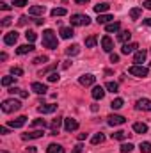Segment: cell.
Returning <instances> with one entry per match:
<instances>
[{"instance_id": "obj_28", "label": "cell", "mask_w": 151, "mask_h": 153, "mask_svg": "<svg viewBox=\"0 0 151 153\" xmlns=\"http://www.w3.org/2000/svg\"><path fill=\"white\" fill-rule=\"evenodd\" d=\"M141 14H142V9H141V7H133V9L130 11V18H132V20H139Z\"/></svg>"}, {"instance_id": "obj_23", "label": "cell", "mask_w": 151, "mask_h": 153, "mask_svg": "<svg viewBox=\"0 0 151 153\" xmlns=\"http://www.w3.org/2000/svg\"><path fill=\"white\" fill-rule=\"evenodd\" d=\"M73 36H75V32H73L71 27H62L61 29V38L62 39H70V38H73Z\"/></svg>"}, {"instance_id": "obj_41", "label": "cell", "mask_w": 151, "mask_h": 153, "mask_svg": "<svg viewBox=\"0 0 151 153\" xmlns=\"http://www.w3.org/2000/svg\"><path fill=\"white\" fill-rule=\"evenodd\" d=\"M34 64H44V62H48V57L46 55H39V57H36L34 61H32Z\"/></svg>"}, {"instance_id": "obj_16", "label": "cell", "mask_w": 151, "mask_h": 153, "mask_svg": "<svg viewBox=\"0 0 151 153\" xmlns=\"http://www.w3.org/2000/svg\"><path fill=\"white\" fill-rule=\"evenodd\" d=\"M91 94H93L94 100H103V96H105V89H103L101 85H94L93 91H91Z\"/></svg>"}, {"instance_id": "obj_35", "label": "cell", "mask_w": 151, "mask_h": 153, "mask_svg": "<svg viewBox=\"0 0 151 153\" xmlns=\"http://www.w3.org/2000/svg\"><path fill=\"white\" fill-rule=\"evenodd\" d=\"M112 139H115V141H123V139H126V132L117 130L115 134H112Z\"/></svg>"}, {"instance_id": "obj_4", "label": "cell", "mask_w": 151, "mask_h": 153, "mask_svg": "<svg viewBox=\"0 0 151 153\" xmlns=\"http://www.w3.org/2000/svg\"><path fill=\"white\" fill-rule=\"evenodd\" d=\"M128 73H130V75H133V76H139V78H144V76L150 75V70H148V68H144L142 64H133V66H130Z\"/></svg>"}, {"instance_id": "obj_5", "label": "cell", "mask_w": 151, "mask_h": 153, "mask_svg": "<svg viewBox=\"0 0 151 153\" xmlns=\"http://www.w3.org/2000/svg\"><path fill=\"white\" fill-rule=\"evenodd\" d=\"M107 123H109L110 126H117V125H124L126 119H124L123 116H119V114H110L109 117H107Z\"/></svg>"}, {"instance_id": "obj_17", "label": "cell", "mask_w": 151, "mask_h": 153, "mask_svg": "<svg viewBox=\"0 0 151 153\" xmlns=\"http://www.w3.org/2000/svg\"><path fill=\"white\" fill-rule=\"evenodd\" d=\"M43 130H34V132H29V134H21V139L23 141H29V139H39L43 137Z\"/></svg>"}, {"instance_id": "obj_33", "label": "cell", "mask_w": 151, "mask_h": 153, "mask_svg": "<svg viewBox=\"0 0 151 153\" xmlns=\"http://www.w3.org/2000/svg\"><path fill=\"white\" fill-rule=\"evenodd\" d=\"M103 141H105V135H103V134H96V135L91 139V143H93V144H101Z\"/></svg>"}, {"instance_id": "obj_49", "label": "cell", "mask_w": 151, "mask_h": 153, "mask_svg": "<svg viewBox=\"0 0 151 153\" xmlns=\"http://www.w3.org/2000/svg\"><path fill=\"white\" fill-rule=\"evenodd\" d=\"M110 62H119V55L117 53H110Z\"/></svg>"}, {"instance_id": "obj_22", "label": "cell", "mask_w": 151, "mask_h": 153, "mask_svg": "<svg viewBox=\"0 0 151 153\" xmlns=\"http://www.w3.org/2000/svg\"><path fill=\"white\" fill-rule=\"evenodd\" d=\"M112 20H114L112 14H100L96 22H98V23H101V25H109V23H112Z\"/></svg>"}, {"instance_id": "obj_59", "label": "cell", "mask_w": 151, "mask_h": 153, "mask_svg": "<svg viewBox=\"0 0 151 153\" xmlns=\"http://www.w3.org/2000/svg\"><path fill=\"white\" fill-rule=\"evenodd\" d=\"M0 153H7V152H5V150H0Z\"/></svg>"}, {"instance_id": "obj_19", "label": "cell", "mask_w": 151, "mask_h": 153, "mask_svg": "<svg viewBox=\"0 0 151 153\" xmlns=\"http://www.w3.org/2000/svg\"><path fill=\"white\" fill-rule=\"evenodd\" d=\"M38 111L41 112V114H52V112H55V111H57V105H55V103L41 105V107H38Z\"/></svg>"}, {"instance_id": "obj_57", "label": "cell", "mask_w": 151, "mask_h": 153, "mask_svg": "<svg viewBox=\"0 0 151 153\" xmlns=\"http://www.w3.org/2000/svg\"><path fill=\"white\" fill-rule=\"evenodd\" d=\"M5 59H7V53L2 52V53H0V61H5Z\"/></svg>"}, {"instance_id": "obj_60", "label": "cell", "mask_w": 151, "mask_h": 153, "mask_svg": "<svg viewBox=\"0 0 151 153\" xmlns=\"http://www.w3.org/2000/svg\"><path fill=\"white\" fill-rule=\"evenodd\" d=\"M150 66H151V62H150Z\"/></svg>"}, {"instance_id": "obj_56", "label": "cell", "mask_w": 151, "mask_h": 153, "mask_svg": "<svg viewBox=\"0 0 151 153\" xmlns=\"http://www.w3.org/2000/svg\"><path fill=\"white\" fill-rule=\"evenodd\" d=\"M142 23H144V25H150V27H151V18H146V20H142Z\"/></svg>"}, {"instance_id": "obj_47", "label": "cell", "mask_w": 151, "mask_h": 153, "mask_svg": "<svg viewBox=\"0 0 151 153\" xmlns=\"http://www.w3.org/2000/svg\"><path fill=\"white\" fill-rule=\"evenodd\" d=\"M11 20H13V18H9V16H5V18L2 20V27H9V25H11Z\"/></svg>"}, {"instance_id": "obj_20", "label": "cell", "mask_w": 151, "mask_h": 153, "mask_svg": "<svg viewBox=\"0 0 151 153\" xmlns=\"http://www.w3.org/2000/svg\"><path fill=\"white\" fill-rule=\"evenodd\" d=\"M66 150L61 146V144H55V143H52V144H48V148H46V153H64Z\"/></svg>"}, {"instance_id": "obj_3", "label": "cell", "mask_w": 151, "mask_h": 153, "mask_svg": "<svg viewBox=\"0 0 151 153\" xmlns=\"http://www.w3.org/2000/svg\"><path fill=\"white\" fill-rule=\"evenodd\" d=\"M71 25H75V27H87L89 23H91V18L87 16V14H71Z\"/></svg>"}, {"instance_id": "obj_48", "label": "cell", "mask_w": 151, "mask_h": 153, "mask_svg": "<svg viewBox=\"0 0 151 153\" xmlns=\"http://www.w3.org/2000/svg\"><path fill=\"white\" fill-rule=\"evenodd\" d=\"M0 9H2V11H9V9H11V5H9V4H5V2H0Z\"/></svg>"}, {"instance_id": "obj_2", "label": "cell", "mask_w": 151, "mask_h": 153, "mask_svg": "<svg viewBox=\"0 0 151 153\" xmlns=\"http://www.w3.org/2000/svg\"><path fill=\"white\" fill-rule=\"evenodd\" d=\"M0 107H2V111H4L5 114H11V112H16V111L21 109V102H18V100H14V98H9V100H4Z\"/></svg>"}, {"instance_id": "obj_44", "label": "cell", "mask_w": 151, "mask_h": 153, "mask_svg": "<svg viewBox=\"0 0 151 153\" xmlns=\"http://www.w3.org/2000/svg\"><path fill=\"white\" fill-rule=\"evenodd\" d=\"M59 73H55V71H52L50 75H48V82H59Z\"/></svg>"}, {"instance_id": "obj_46", "label": "cell", "mask_w": 151, "mask_h": 153, "mask_svg": "<svg viewBox=\"0 0 151 153\" xmlns=\"http://www.w3.org/2000/svg\"><path fill=\"white\" fill-rule=\"evenodd\" d=\"M21 91L23 89H20V87H9V93L11 94H21Z\"/></svg>"}, {"instance_id": "obj_40", "label": "cell", "mask_w": 151, "mask_h": 153, "mask_svg": "<svg viewBox=\"0 0 151 153\" xmlns=\"http://www.w3.org/2000/svg\"><path fill=\"white\" fill-rule=\"evenodd\" d=\"M55 68H57V64H52V66H48V68H44V70H41V71H39V76L46 75V73H52V71H53Z\"/></svg>"}, {"instance_id": "obj_37", "label": "cell", "mask_w": 151, "mask_h": 153, "mask_svg": "<svg viewBox=\"0 0 151 153\" xmlns=\"http://www.w3.org/2000/svg\"><path fill=\"white\" fill-rule=\"evenodd\" d=\"M117 82H107V85H105V89L107 91H110V93H117Z\"/></svg>"}, {"instance_id": "obj_24", "label": "cell", "mask_w": 151, "mask_h": 153, "mask_svg": "<svg viewBox=\"0 0 151 153\" xmlns=\"http://www.w3.org/2000/svg\"><path fill=\"white\" fill-rule=\"evenodd\" d=\"M62 117H57V119H53L52 121V135H57V132H59V128H61V125H62Z\"/></svg>"}, {"instance_id": "obj_55", "label": "cell", "mask_w": 151, "mask_h": 153, "mask_svg": "<svg viewBox=\"0 0 151 153\" xmlns=\"http://www.w3.org/2000/svg\"><path fill=\"white\" fill-rule=\"evenodd\" d=\"M84 139H87V134H78V141H84Z\"/></svg>"}, {"instance_id": "obj_11", "label": "cell", "mask_w": 151, "mask_h": 153, "mask_svg": "<svg viewBox=\"0 0 151 153\" xmlns=\"http://www.w3.org/2000/svg\"><path fill=\"white\" fill-rule=\"evenodd\" d=\"M137 48H139L137 43H124L123 48H121V53H123V55H128V53H133Z\"/></svg>"}, {"instance_id": "obj_61", "label": "cell", "mask_w": 151, "mask_h": 153, "mask_svg": "<svg viewBox=\"0 0 151 153\" xmlns=\"http://www.w3.org/2000/svg\"><path fill=\"white\" fill-rule=\"evenodd\" d=\"M150 52H151V50H150Z\"/></svg>"}, {"instance_id": "obj_21", "label": "cell", "mask_w": 151, "mask_h": 153, "mask_svg": "<svg viewBox=\"0 0 151 153\" xmlns=\"http://www.w3.org/2000/svg\"><path fill=\"white\" fill-rule=\"evenodd\" d=\"M133 132L135 134H148V125L146 123H133Z\"/></svg>"}, {"instance_id": "obj_54", "label": "cell", "mask_w": 151, "mask_h": 153, "mask_svg": "<svg viewBox=\"0 0 151 153\" xmlns=\"http://www.w3.org/2000/svg\"><path fill=\"white\" fill-rule=\"evenodd\" d=\"M142 5H144V7H146V9H151V0H146V2H144V4H142Z\"/></svg>"}, {"instance_id": "obj_25", "label": "cell", "mask_w": 151, "mask_h": 153, "mask_svg": "<svg viewBox=\"0 0 151 153\" xmlns=\"http://www.w3.org/2000/svg\"><path fill=\"white\" fill-rule=\"evenodd\" d=\"M53 18H57V16H66L68 14V11L64 9V7H55V9H52V13H50Z\"/></svg>"}, {"instance_id": "obj_52", "label": "cell", "mask_w": 151, "mask_h": 153, "mask_svg": "<svg viewBox=\"0 0 151 153\" xmlns=\"http://www.w3.org/2000/svg\"><path fill=\"white\" fill-rule=\"evenodd\" d=\"M27 20H29V18H27V16H21V18H20V22H18V23H20V25H25V23H27Z\"/></svg>"}, {"instance_id": "obj_8", "label": "cell", "mask_w": 151, "mask_h": 153, "mask_svg": "<svg viewBox=\"0 0 151 153\" xmlns=\"http://www.w3.org/2000/svg\"><path fill=\"white\" fill-rule=\"evenodd\" d=\"M76 128H78V121L73 119V117H66L64 119V130L66 132H75Z\"/></svg>"}, {"instance_id": "obj_14", "label": "cell", "mask_w": 151, "mask_h": 153, "mask_svg": "<svg viewBox=\"0 0 151 153\" xmlns=\"http://www.w3.org/2000/svg\"><path fill=\"white\" fill-rule=\"evenodd\" d=\"M30 89H32L36 94H46V91H48V87H46L44 84H41V82H32Z\"/></svg>"}, {"instance_id": "obj_51", "label": "cell", "mask_w": 151, "mask_h": 153, "mask_svg": "<svg viewBox=\"0 0 151 153\" xmlns=\"http://www.w3.org/2000/svg\"><path fill=\"white\" fill-rule=\"evenodd\" d=\"M82 148H84L82 144H76V146H75V150H73V153H82Z\"/></svg>"}, {"instance_id": "obj_29", "label": "cell", "mask_w": 151, "mask_h": 153, "mask_svg": "<svg viewBox=\"0 0 151 153\" xmlns=\"http://www.w3.org/2000/svg\"><path fill=\"white\" fill-rule=\"evenodd\" d=\"M130 38H132V32H130V30H123V32L117 36V39H119L121 43H126V41H130Z\"/></svg>"}, {"instance_id": "obj_9", "label": "cell", "mask_w": 151, "mask_h": 153, "mask_svg": "<svg viewBox=\"0 0 151 153\" xmlns=\"http://www.w3.org/2000/svg\"><path fill=\"white\" fill-rule=\"evenodd\" d=\"M135 107L139 109V111H151V100L150 98H141V100H137V103H135Z\"/></svg>"}, {"instance_id": "obj_43", "label": "cell", "mask_w": 151, "mask_h": 153, "mask_svg": "<svg viewBox=\"0 0 151 153\" xmlns=\"http://www.w3.org/2000/svg\"><path fill=\"white\" fill-rule=\"evenodd\" d=\"M11 75H13V76H21V75H23V70H21V68H14V66H13V68H11Z\"/></svg>"}, {"instance_id": "obj_42", "label": "cell", "mask_w": 151, "mask_h": 153, "mask_svg": "<svg viewBox=\"0 0 151 153\" xmlns=\"http://www.w3.org/2000/svg\"><path fill=\"white\" fill-rule=\"evenodd\" d=\"M32 126H39V128H44V126H46V121H44V119H34V121H32Z\"/></svg>"}, {"instance_id": "obj_36", "label": "cell", "mask_w": 151, "mask_h": 153, "mask_svg": "<svg viewBox=\"0 0 151 153\" xmlns=\"http://www.w3.org/2000/svg\"><path fill=\"white\" fill-rule=\"evenodd\" d=\"M121 153H130L132 150H133V144L132 143H124V144H121Z\"/></svg>"}, {"instance_id": "obj_12", "label": "cell", "mask_w": 151, "mask_h": 153, "mask_svg": "<svg viewBox=\"0 0 151 153\" xmlns=\"http://www.w3.org/2000/svg\"><path fill=\"white\" fill-rule=\"evenodd\" d=\"M34 50H36V46H34L32 43H27V45L18 46V48H16V53H18V55H25V53H29V52H34Z\"/></svg>"}, {"instance_id": "obj_7", "label": "cell", "mask_w": 151, "mask_h": 153, "mask_svg": "<svg viewBox=\"0 0 151 153\" xmlns=\"http://www.w3.org/2000/svg\"><path fill=\"white\" fill-rule=\"evenodd\" d=\"M25 123H27V117H25V116H20V117H16V119H9V121H7V125H9L11 128H21Z\"/></svg>"}, {"instance_id": "obj_10", "label": "cell", "mask_w": 151, "mask_h": 153, "mask_svg": "<svg viewBox=\"0 0 151 153\" xmlns=\"http://www.w3.org/2000/svg\"><path fill=\"white\" fill-rule=\"evenodd\" d=\"M16 41H18V32H16V30H13V32H7V34L4 36V43H5V45H9V46L16 45Z\"/></svg>"}, {"instance_id": "obj_32", "label": "cell", "mask_w": 151, "mask_h": 153, "mask_svg": "<svg viewBox=\"0 0 151 153\" xmlns=\"http://www.w3.org/2000/svg\"><path fill=\"white\" fill-rule=\"evenodd\" d=\"M96 41H98L96 36H89V38L85 39V46H87V48H94V46H96Z\"/></svg>"}, {"instance_id": "obj_50", "label": "cell", "mask_w": 151, "mask_h": 153, "mask_svg": "<svg viewBox=\"0 0 151 153\" xmlns=\"http://www.w3.org/2000/svg\"><path fill=\"white\" fill-rule=\"evenodd\" d=\"M0 134H2V135H7V134H9V128H7V126H0Z\"/></svg>"}, {"instance_id": "obj_13", "label": "cell", "mask_w": 151, "mask_h": 153, "mask_svg": "<svg viewBox=\"0 0 151 153\" xmlns=\"http://www.w3.org/2000/svg\"><path fill=\"white\" fill-rule=\"evenodd\" d=\"M44 13H46L44 5H32V7H29V14L30 16H43Z\"/></svg>"}, {"instance_id": "obj_27", "label": "cell", "mask_w": 151, "mask_h": 153, "mask_svg": "<svg viewBox=\"0 0 151 153\" xmlns=\"http://www.w3.org/2000/svg\"><path fill=\"white\" fill-rule=\"evenodd\" d=\"M109 9H110V5H109V4H96V5H94V11H96L98 14H101V13H107Z\"/></svg>"}, {"instance_id": "obj_18", "label": "cell", "mask_w": 151, "mask_h": 153, "mask_svg": "<svg viewBox=\"0 0 151 153\" xmlns=\"http://www.w3.org/2000/svg\"><path fill=\"white\" fill-rule=\"evenodd\" d=\"M146 55H148L146 50H137L135 55H133V62H135V64H142V62L146 61Z\"/></svg>"}, {"instance_id": "obj_45", "label": "cell", "mask_w": 151, "mask_h": 153, "mask_svg": "<svg viewBox=\"0 0 151 153\" xmlns=\"http://www.w3.org/2000/svg\"><path fill=\"white\" fill-rule=\"evenodd\" d=\"M13 5L14 7H25L27 5V0H13Z\"/></svg>"}, {"instance_id": "obj_15", "label": "cell", "mask_w": 151, "mask_h": 153, "mask_svg": "<svg viewBox=\"0 0 151 153\" xmlns=\"http://www.w3.org/2000/svg\"><path fill=\"white\" fill-rule=\"evenodd\" d=\"M101 46H103V50H105V52L112 53V50H114V41L109 38V36H103V38H101Z\"/></svg>"}, {"instance_id": "obj_39", "label": "cell", "mask_w": 151, "mask_h": 153, "mask_svg": "<svg viewBox=\"0 0 151 153\" xmlns=\"http://www.w3.org/2000/svg\"><path fill=\"white\" fill-rule=\"evenodd\" d=\"M14 78H16V76H4V78H2V85H4V87H9V85L14 82Z\"/></svg>"}, {"instance_id": "obj_38", "label": "cell", "mask_w": 151, "mask_h": 153, "mask_svg": "<svg viewBox=\"0 0 151 153\" xmlns=\"http://www.w3.org/2000/svg\"><path fill=\"white\" fill-rule=\"evenodd\" d=\"M139 150H141L142 153H151V143H141Z\"/></svg>"}, {"instance_id": "obj_31", "label": "cell", "mask_w": 151, "mask_h": 153, "mask_svg": "<svg viewBox=\"0 0 151 153\" xmlns=\"http://www.w3.org/2000/svg\"><path fill=\"white\" fill-rule=\"evenodd\" d=\"M78 52H80V46H78V45H71V46L66 48V53H68V55H76Z\"/></svg>"}, {"instance_id": "obj_53", "label": "cell", "mask_w": 151, "mask_h": 153, "mask_svg": "<svg viewBox=\"0 0 151 153\" xmlns=\"http://www.w3.org/2000/svg\"><path fill=\"white\" fill-rule=\"evenodd\" d=\"M70 66H71V61H64V64H62V68H64V70H68Z\"/></svg>"}, {"instance_id": "obj_30", "label": "cell", "mask_w": 151, "mask_h": 153, "mask_svg": "<svg viewBox=\"0 0 151 153\" xmlns=\"http://www.w3.org/2000/svg\"><path fill=\"white\" fill-rule=\"evenodd\" d=\"M124 105V102H123V98H115V100H112V103H110V107H112L114 111H117V109H121Z\"/></svg>"}, {"instance_id": "obj_6", "label": "cell", "mask_w": 151, "mask_h": 153, "mask_svg": "<svg viewBox=\"0 0 151 153\" xmlns=\"http://www.w3.org/2000/svg\"><path fill=\"white\" fill-rule=\"evenodd\" d=\"M78 82H80L82 85L89 87V85H93V84L96 82V76L93 75V73H85V75H82L80 78H78Z\"/></svg>"}, {"instance_id": "obj_34", "label": "cell", "mask_w": 151, "mask_h": 153, "mask_svg": "<svg viewBox=\"0 0 151 153\" xmlns=\"http://www.w3.org/2000/svg\"><path fill=\"white\" fill-rule=\"evenodd\" d=\"M25 38H27L29 43H34V41L38 39V34H36L34 30H27V32H25Z\"/></svg>"}, {"instance_id": "obj_1", "label": "cell", "mask_w": 151, "mask_h": 153, "mask_svg": "<svg viewBox=\"0 0 151 153\" xmlns=\"http://www.w3.org/2000/svg\"><path fill=\"white\" fill-rule=\"evenodd\" d=\"M43 46L44 48H50V50H55L59 46V41H57V34L52 30V29H46L43 32Z\"/></svg>"}, {"instance_id": "obj_58", "label": "cell", "mask_w": 151, "mask_h": 153, "mask_svg": "<svg viewBox=\"0 0 151 153\" xmlns=\"http://www.w3.org/2000/svg\"><path fill=\"white\" fill-rule=\"evenodd\" d=\"M76 4H87V2H89V0H75Z\"/></svg>"}, {"instance_id": "obj_26", "label": "cell", "mask_w": 151, "mask_h": 153, "mask_svg": "<svg viewBox=\"0 0 151 153\" xmlns=\"http://www.w3.org/2000/svg\"><path fill=\"white\" fill-rule=\"evenodd\" d=\"M119 29H121V23H119V22H112V23L105 25V30H107V32H117Z\"/></svg>"}]
</instances>
